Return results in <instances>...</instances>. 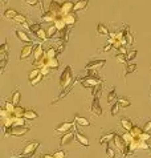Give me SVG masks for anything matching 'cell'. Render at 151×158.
I'll return each mask as SVG.
<instances>
[{"label": "cell", "instance_id": "6125c7cd", "mask_svg": "<svg viewBox=\"0 0 151 158\" xmlns=\"http://www.w3.org/2000/svg\"><path fill=\"white\" fill-rule=\"evenodd\" d=\"M37 158H44V156H40V157H37Z\"/></svg>", "mask_w": 151, "mask_h": 158}, {"label": "cell", "instance_id": "9f6ffc18", "mask_svg": "<svg viewBox=\"0 0 151 158\" xmlns=\"http://www.w3.org/2000/svg\"><path fill=\"white\" fill-rule=\"evenodd\" d=\"M117 51H118V53H122V55H127V52H129L127 48H126V45H121Z\"/></svg>", "mask_w": 151, "mask_h": 158}, {"label": "cell", "instance_id": "f35d334b", "mask_svg": "<svg viewBox=\"0 0 151 158\" xmlns=\"http://www.w3.org/2000/svg\"><path fill=\"white\" fill-rule=\"evenodd\" d=\"M119 109H121V105L118 104V101H115V102L112 105V108H110V114H112V116H117L118 112H119Z\"/></svg>", "mask_w": 151, "mask_h": 158}, {"label": "cell", "instance_id": "e575fe53", "mask_svg": "<svg viewBox=\"0 0 151 158\" xmlns=\"http://www.w3.org/2000/svg\"><path fill=\"white\" fill-rule=\"evenodd\" d=\"M40 73H41V69H40V68H35V69H32V71L29 72V74H28V81L31 82L32 80H35V78H36Z\"/></svg>", "mask_w": 151, "mask_h": 158}, {"label": "cell", "instance_id": "7bdbcfd3", "mask_svg": "<svg viewBox=\"0 0 151 158\" xmlns=\"http://www.w3.org/2000/svg\"><path fill=\"white\" fill-rule=\"evenodd\" d=\"M142 133H143V128H139V126H135L134 125V128L131 129V134L134 135V137H139Z\"/></svg>", "mask_w": 151, "mask_h": 158}, {"label": "cell", "instance_id": "6f0895ef", "mask_svg": "<svg viewBox=\"0 0 151 158\" xmlns=\"http://www.w3.org/2000/svg\"><path fill=\"white\" fill-rule=\"evenodd\" d=\"M51 71H52V69H51L49 67H44V68H41V73L44 74V76H48V74L51 73Z\"/></svg>", "mask_w": 151, "mask_h": 158}, {"label": "cell", "instance_id": "ac0fdd59", "mask_svg": "<svg viewBox=\"0 0 151 158\" xmlns=\"http://www.w3.org/2000/svg\"><path fill=\"white\" fill-rule=\"evenodd\" d=\"M56 16L52 14L49 11H44L41 15H40V20L43 21V23H52V21H55Z\"/></svg>", "mask_w": 151, "mask_h": 158}, {"label": "cell", "instance_id": "d6986e66", "mask_svg": "<svg viewBox=\"0 0 151 158\" xmlns=\"http://www.w3.org/2000/svg\"><path fill=\"white\" fill-rule=\"evenodd\" d=\"M89 6V2L88 0H78V2L74 3V8H73V12H80V11H85Z\"/></svg>", "mask_w": 151, "mask_h": 158}, {"label": "cell", "instance_id": "91938a15", "mask_svg": "<svg viewBox=\"0 0 151 158\" xmlns=\"http://www.w3.org/2000/svg\"><path fill=\"white\" fill-rule=\"evenodd\" d=\"M44 158H55V156H52V154H43Z\"/></svg>", "mask_w": 151, "mask_h": 158}, {"label": "cell", "instance_id": "f1b7e54d", "mask_svg": "<svg viewBox=\"0 0 151 158\" xmlns=\"http://www.w3.org/2000/svg\"><path fill=\"white\" fill-rule=\"evenodd\" d=\"M19 12H17L16 10H13V8H8L7 11H4V14H3V17H6V19H10V20H12L13 17H15Z\"/></svg>", "mask_w": 151, "mask_h": 158}, {"label": "cell", "instance_id": "681fc988", "mask_svg": "<svg viewBox=\"0 0 151 158\" xmlns=\"http://www.w3.org/2000/svg\"><path fill=\"white\" fill-rule=\"evenodd\" d=\"M139 138L142 139V141H147L149 142L151 139V133H150V131H143V133L139 135Z\"/></svg>", "mask_w": 151, "mask_h": 158}, {"label": "cell", "instance_id": "7dc6e473", "mask_svg": "<svg viewBox=\"0 0 151 158\" xmlns=\"http://www.w3.org/2000/svg\"><path fill=\"white\" fill-rule=\"evenodd\" d=\"M101 90H102V85H97L94 88H92V96H93V97H96V96H100Z\"/></svg>", "mask_w": 151, "mask_h": 158}, {"label": "cell", "instance_id": "6da1fadb", "mask_svg": "<svg viewBox=\"0 0 151 158\" xmlns=\"http://www.w3.org/2000/svg\"><path fill=\"white\" fill-rule=\"evenodd\" d=\"M73 81H74V76H73L72 68H70V65H66L60 76V89L65 90L66 88H69L73 84Z\"/></svg>", "mask_w": 151, "mask_h": 158}, {"label": "cell", "instance_id": "e0dca14e", "mask_svg": "<svg viewBox=\"0 0 151 158\" xmlns=\"http://www.w3.org/2000/svg\"><path fill=\"white\" fill-rule=\"evenodd\" d=\"M119 124H121V126L126 131H131V129L134 128V124H133V121L129 117H126V116H123V117L119 118Z\"/></svg>", "mask_w": 151, "mask_h": 158}, {"label": "cell", "instance_id": "d4e9b609", "mask_svg": "<svg viewBox=\"0 0 151 158\" xmlns=\"http://www.w3.org/2000/svg\"><path fill=\"white\" fill-rule=\"evenodd\" d=\"M20 97H21V93H20V90L19 89H16L13 93L11 94V101L13 102V105H16V106H19V104H20Z\"/></svg>", "mask_w": 151, "mask_h": 158}, {"label": "cell", "instance_id": "ab89813d", "mask_svg": "<svg viewBox=\"0 0 151 158\" xmlns=\"http://www.w3.org/2000/svg\"><path fill=\"white\" fill-rule=\"evenodd\" d=\"M3 106L6 108V109H7V110L10 112V113H12V114H13V112H15L16 105H13L12 101H4V105H3Z\"/></svg>", "mask_w": 151, "mask_h": 158}, {"label": "cell", "instance_id": "7c38bea8", "mask_svg": "<svg viewBox=\"0 0 151 158\" xmlns=\"http://www.w3.org/2000/svg\"><path fill=\"white\" fill-rule=\"evenodd\" d=\"M15 36H16L17 39H19V40H20L21 43L33 44L32 39H31V37L28 36V32H25V31H23V29H17V31H15Z\"/></svg>", "mask_w": 151, "mask_h": 158}, {"label": "cell", "instance_id": "4fadbf2b", "mask_svg": "<svg viewBox=\"0 0 151 158\" xmlns=\"http://www.w3.org/2000/svg\"><path fill=\"white\" fill-rule=\"evenodd\" d=\"M77 20H78V17L76 15V12H70V14L64 16V21H65L66 27H74L77 24Z\"/></svg>", "mask_w": 151, "mask_h": 158}, {"label": "cell", "instance_id": "74e56055", "mask_svg": "<svg viewBox=\"0 0 151 158\" xmlns=\"http://www.w3.org/2000/svg\"><path fill=\"white\" fill-rule=\"evenodd\" d=\"M125 40H126V45H133V44H134V36L131 35V32L129 31V28H127V31H126Z\"/></svg>", "mask_w": 151, "mask_h": 158}, {"label": "cell", "instance_id": "680465c9", "mask_svg": "<svg viewBox=\"0 0 151 158\" xmlns=\"http://www.w3.org/2000/svg\"><path fill=\"white\" fill-rule=\"evenodd\" d=\"M7 65V60H0V67H2V72H4V68Z\"/></svg>", "mask_w": 151, "mask_h": 158}, {"label": "cell", "instance_id": "ffe728a7", "mask_svg": "<svg viewBox=\"0 0 151 158\" xmlns=\"http://www.w3.org/2000/svg\"><path fill=\"white\" fill-rule=\"evenodd\" d=\"M53 24L56 25V28L59 29V31H63L66 28V24H65V21H64V16H56V19L55 21H53Z\"/></svg>", "mask_w": 151, "mask_h": 158}, {"label": "cell", "instance_id": "836d02e7", "mask_svg": "<svg viewBox=\"0 0 151 158\" xmlns=\"http://www.w3.org/2000/svg\"><path fill=\"white\" fill-rule=\"evenodd\" d=\"M117 101H118V104L121 105V108H129L131 105V101L126 97H118Z\"/></svg>", "mask_w": 151, "mask_h": 158}, {"label": "cell", "instance_id": "db71d44e", "mask_svg": "<svg viewBox=\"0 0 151 158\" xmlns=\"http://www.w3.org/2000/svg\"><path fill=\"white\" fill-rule=\"evenodd\" d=\"M4 52H8V45H7V40H4V43L0 47V53H4Z\"/></svg>", "mask_w": 151, "mask_h": 158}, {"label": "cell", "instance_id": "9a60e30c", "mask_svg": "<svg viewBox=\"0 0 151 158\" xmlns=\"http://www.w3.org/2000/svg\"><path fill=\"white\" fill-rule=\"evenodd\" d=\"M73 8H74V3L70 2V0H66V2L61 3V15L65 16L70 14V12H73Z\"/></svg>", "mask_w": 151, "mask_h": 158}, {"label": "cell", "instance_id": "bcb514c9", "mask_svg": "<svg viewBox=\"0 0 151 158\" xmlns=\"http://www.w3.org/2000/svg\"><path fill=\"white\" fill-rule=\"evenodd\" d=\"M115 59H117L119 63H122V64H126L127 63V57H126V55H122V53H117L114 56Z\"/></svg>", "mask_w": 151, "mask_h": 158}, {"label": "cell", "instance_id": "d590c367", "mask_svg": "<svg viewBox=\"0 0 151 158\" xmlns=\"http://www.w3.org/2000/svg\"><path fill=\"white\" fill-rule=\"evenodd\" d=\"M122 138H123V141L126 142V145H130L133 142V139H134L135 137L131 134V131H126V133L122 134Z\"/></svg>", "mask_w": 151, "mask_h": 158}, {"label": "cell", "instance_id": "44dd1931", "mask_svg": "<svg viewBox=\"0 0 151 158\" xmlns=\"http://www.w3.org/2000/svg\"><path fill=\"white\" fill-rule=\"evenodd\" d=\"M12 21H13L15 24H19V25H24V24L28 23V20H27V16L23 15V14H17V15L12 19Z\"/></svg>", "mask_w": 151, "mask_h": 158}, {"label": "cell", "instance_id": "60d3db41", "mask_svg": "<svg viewBox=\"0 0 151 158\" xmlns=\"http://www.w3.org/2000/svg\"><path fill=\"white\" fill-rule=\"evenodd\" d=\"M25 110H27V109H24L23 106H16L15 112H13V116H15V117H24Z\"/></svg>", "mask_w": 151, "mask_h": 158}, {"label": "cell", "instance_id": "1f68e13d", "mask_svg": "<svg viewBox=\"0 0 151 158\" xmlns=\"http://www.w3.org/2000/svg\"><path fill=\"white\" fill-rule=\"evenodd\" d=\"M141 141L142 139L139 138V137H135L134 139H133V142L129 145L130 146V149H131V152H135V150H139V146H141Z\"/></svg>", "mask_w": 151, "mask_h": 158}, {"label": "cell", "instance_id": "f6af8a7d", "mask_svg": "<svg viewBox=\"0 0 151 158\" xmlns=\"http://www.w3.org/2000/svg\"><path fill=\"white\" fill-rule=\"evenodd\" d=\"M106 156H108V158H115V150L112 148V146H109V145H106Z\"/></svg>", "mask_w": 151, "mask_h": 158}, {"label": "cell", "instance_id": "d6a6232c", "mask_svg": "<svg viewBox=\"0 0 151 158\" xmlns=\"http://www.w3.org/2000/svg\"><path fill=\"white\" fill-rule=\"evenodd\" d=\"M137 68H138V65H137L135 63H129V64H126V67H125V74H130L133 72H135Z\"/></svg>", "mask_w": 151, "mask_h": 158}, {"label": "cell", "instance_id": "f907efd6", "mask_svg": "<svg viewBox=\"0 0 151 158\" xmlns=\"http://www.w3.org/2000/svg\"><path fill=\"white\" fill-rule=\"evenodd\" d=\"M40 28H41V23L39 21V23H35V24L31 25V32H32L33 35H36V32H37Z\"/></svg>", "mask_w": 151, "mask_h": 158}, {"label": "cell", "instance_id": "b9f144b4", "mask_svg": "<svg viewBox=\"0 0 151 158\" xmlns=\"http://www.w3.org/2000/svg\"><path fill=\"white\" fill-rule=\"evenodd\" d=\"M23 125H25L24 117H15L13 118V126H23Z\"/></svg>", "mask_w": 151, "mask_h": 158}, {"label": "cell", "instance_id": "8992f818", "mask_svg": "<svg viewBox=\"0 0 151 158\" xmlns=\"http://www.w3.org/2000/svg\"><path fill=\"white\" fill-rule=\"evenodd\" d=\"M76 124H77L76 121H65V122H61V124H59L55 128V131H56V133H61V134L68 133V131L72 130V128H73Z\"/></svg>", "mask_w": 151, "mask_h": 158}, {"label": "cell", "instance_id": "30bf717a", "mask_svg": "<svg viewBox=\"0 0 151 158\" xmlns=\"http://www.w3.org/2000/svg\"><path fill=\"white\" fill-rule=\"evenodd\" d=\"M73 139H76V131L70 130V131H68V133H64L60 137V146H65V145L72 142Z\"/></svg>", "mask_w": 151, "mask_h": 158}, {"label": "cell", "instance_id": "4dcf8cb0", "mask_svg": "<svg viewBox=\"0 0 151 158\" xmlns=\"http://www.w3.org/2000/svg\"><path fill=\"white\" fill-rule=\"evenodd\" d=\"M57 55H59V51H57V48L51 47V48H48V49L45 51V56H47V57H49V59L57 57Z\"/></svg>", "mask_w": 151, "mask_h": 158}, {"label": "cell", "instance_id": "4316f807", "mask_svg": "<svg viewBox=\"0 0 151 158\" xmlns=\"http://www.w3.org/2000/svg\"><path fill=\"white\" fill-rule=\"evenodd\" d=\"M47 67H49L52 71H57V69L60 68V61H59V59H57V57H55V59H49Z\"/></svg>", "mask_w": 151, "mask_h": 158}, {"label": "cell", "instance_id": "277c9868", "mask_svg": "<svg viewBox=\"0 0 151 158\" xmlns=\"http://www.w3.org/2000/svg\"><path fill=\"white\" fill-rule=\"evenodd\" d=\"M89 110L93 116H97L100 117L102 116V108H101V104H100V96H96V97H93V101H92V105L90 108H89Z\"/></svg>", "mask_w": 151, "mask_h": 158}, {"label": "cell", "instance_id": "816d5d0a", "mask_svg": "<svg viewBox=\"0 0 151 158\" xmlns=\"http://www.w3.org/2000/svg\"><path fill=\"white\" fill-rule=\"evenodd\" d=\"M53 156H55V158H65L66 157V152L61 149V150H57V152L53 153Z\"/></svg>", "mask_w": 151, "mask_h": 158}, {"label": "cell", "instance_id": "83f0119b", "mask_svg": "<svg viewBox=\"0 0 151 158\" xmlns=\"http://www.w3.org/2000/svg\"><path fill=\"white\" fill-rule=\"evenodd\" d=\"M24 118L25 120H36V118H39V114L32 109H27L24 113Z\"/></svg>", "mask_w": 151, "mask_h": 158}, {"label": "cell", "instance_id": "ee69618b", "mask_svg": "<svg viewBox=\"0 0 151 158\" xmlns=\"http://www.w3.org/2000/svg\"><path fill=\"white\" fill-rule=\"evenodd\" d=\"M137 53H138V51L137 49H130L127 52V55H126V57H127V61H133L135 57H137Z\"/></svg>", "mask_w": 151, "mask_h": 158}, {"label": "cell", "instance_id": "484cf974", "mask_svg": "<svg viewBox=\"0 0 151 158\" xmlns=\"http://www.w3.org/2000/svg\"><path fill=\"white\" fill-rule=\"evenodd\" d=\"M35 36H36V37L39 39V40H41V41H47V40H49V39H48V35H47V31L44 29L43 27L37 31Z\"/></svg>", "mask_w": 151, "mask_h": 158}, {"label": "cell", "instance_id": "cb8c5ba5", "mask_svg": "<svg viewBox=\"0 0 151 158\" xmlns=\"http://www.w3.org/2000/svg\"><path fill=\"white\" fill-rule=\"evenodd\" d=\"M117 100V89L113 86L112 89H110V92L108 94H106V101H108L109 104H113V101Z\"/></svg>", "mask_w": 151, "mask_h": 158}, {"label": "cell", "instance_id": "ba28073f", "mask_svg": "<svg viewBox=\"0 0 151 158\" xmlns=\"http://www.w3.org/2000/svg\"><path fill=\"white\" fill-rule=\"evenodd\" d=\"M106 64L105 60H90L89 63L85 65V69H88V71H100L101 68H104Z\"/></svg>", "mask_w": 151, "mask_h": 158}, {"label": "cell", "instance_id": "8fae6325", "mask_svg": "<svg viewBox=\"0 0 151 158\" xmlns=\"http://www.w3.org/2000/svg\"><path fill=\"white\" fill-rule=\"evenodd\" d=\"M115 135H117V131H115V130H110V131H108V133L102 134L100 137V143L102 145V146H106V145H108L110 141H113Z\"/></svg>", "mask_w": 151, "mask_h": 158}, {"label": "cell", "instance_id": "9c48e42d", "mask_svg": "<svg viewBox=\"0 0 151 158\" xmlns=\"http://www.w3.org/2000/svg\"><path fill=\"white\" fill-rule=\"evenodd\" d=\"M44 55H45V51H44V48H43V44L41 43L35 44V49H33V64L37 63L39 60H41L44 57Z\"/></svg>", "mask_w": 151, "mask_h": 158}, {"label": "cell", "instance_id": "8d00e7d4", "mask_svg": "<svg viewBox=\"0 0 151 158\" xmlns=\"http://www.w3.org/2000/svg\"><path fill=\"white\" fill-rule=\"evenodd\" d=\"M113 48H114V45H113V44L108 41V43H106L104 47H101V48H100V49H98V52H100V53H102V52H104V53H108V52H110V51L113 49Z\"/></svg>", "mask_w": 151, "mask_h": 158}, {"label": "cell", "instance_id": "52a82bcc", "mask_svg": "<svg viewBox=\"0 0 151 158\" xmlns=\"http://www.w3.org/2000/svg\"><path fill=\"white\" fill-rule=\"evenodd\" d=\"M31 126L29 125H23V126H12L11 129V135L12 137H21L25 135L27 133H29Z\"/></svg>", "mask_w": 151, "mask_h": 158}, {"label": "cell", "instance_id": "e7e4bbea", "mask_svg": "<svg viewBox=\"0 0 151 158\" xmlns=\"http://www.w3.org/2000/svg\"><path fill=\"white\" fill-rule=\"evenodd\" d=\"M150 152H151V148H150Z\"/></svg>", "mask_w": 151, "mask_h": 158}, {"label": "cell", "instance_id": "5bb4252c", "mask_svg": "<svg viewBox=\"0 0 151 158\" xmlns=\"http://www.w3.org/2000/svg\"><path fill=\"white\" fill-rule=\"evenodd\" d=\"M48 11L52 12L55 16H60L61 15V3L56 2V0H52V2L49 3V8H48Z\"/></svg>", "mask_w": 151, "mask_h": 158}, {"label": "cell", "instance_id": "5b68a950", "mask_svg": "<svg viewBox=\"0 0 151 158\" xmlns=\"http://www.w3.org/2000/svg\"><path fill=\"white\" fill-rule=\"evenodd\" d=\"M33 49H35V44H25V45L21 48L20 55H19V61H24L28 57L33 55Z\"/></svg>", "mask_w": 151, "mask_h": 158}, {"label": "cell", "instance_id": "2e32d148", "mask_svg": "<svg viewBox=\"0 0 151 158\" xmlns=\"http://www.w3.org/2000/svg\"><path fill=\"white\" fill-rule=\"evenodd\" d=\"M76 141H77L80 145H82V146H85V148H89V145H90L89 138L85 134H82L80 130H76Z\"/></svg>", "mask_w": 151, "mask_h": 158}, {"label": "cell", "instance_id": "f546056e", "mask_svg": "<svg viewBox=\"0 0 151 158\" xmlns=\"http://www.w3.org/2000/svg\"><path fill=\"white\" fill-rule=\"evenodd\" d=\"M59 32V29L56 28V25L55 24H51L49 27H48V29H47V35H48V39H53L56 36V33Z\"/></svg>", "mask_w": 151, "mask_h": 158}, {"label": "cell", "instance_id": "94428289", "mask_svg": "<svg viewBox=\"0 0 151 158\" xmlns=\"http://www.w3.org/2000/svg\"><path fill=\"white\" fill-rule=\"evenodd\" d=\"M7 3H8V0H2V4H3V6H6Z\"/></svg>", "mask_w": 151, "mask_h": 158}, {"label": "cell", "instance_id": "f5cc1de1", "mask_svg": "<svg viewBox=\"0 0 151 158\" xmlns=\"http://www.w3.org/2000/svg\"><path fill=\"white\" fill-rule=\"evenodd\" d=\"M27 6H29V7H36L37 4L40 3V0H24Z\"/></svg>", "mask_w": 151, "mask_h": 158}, {"label": "cell", "instance_id": "7402d4cb", "mask_svg": "<svg viewBox=\"0 0 151 158\" xmlns=\"http://www.w3.org/2000/svg\"><path fill=\"white\" fill-rule=\"evenodd\" d=\"M110 32H109V28L106 27L105 24H102V23H100L98 25H97V35L98 36H108Z\"/></svg>", "mask_w": 151, "mask_h": 158}, {"label": "cell", "instance_id": "3957f363", "mask_svg": "<svg viewBox=\"0 0 151 158\" xmlns=\"http://www.w3.org/2000/svg\"><path fill=\"white\" fill-rule=\"evenodd\" d=\"M40 146V142L39 141H32V142H28L25 146L21 149V153L19 154L20 158H32L35 156V153L39 149Z\"/></svg>", "mask_w": 151, "mask_h": 158}, {"label": "cell", "instance_id": "11a10c76", "mask_svg": "<svg viewBox=\"0 0 151 158\" xmlns=\"http://www.w3.org/2000/svg\"><path fill=\"white\" fill-rule=\"evenodd\" d=\"M142 128H143V131H151V120H149Z\"/></svg>", "mask_w": 151, "mask_h": 158}, {"label": "cell", "instance_id": "603a6c76", "mask_svg": "<svg viewBox=\"0 0 151 158\" xmlns=\"http://www.w3.org/2000/svg\"><path fill=\"white\" fill-rule=\"evenodd\" d=\"M74 121L77 122L80 126H90V125H92V124H90V121H89L88 118L81 117V116H78V114H76V116H74Z\"/></svg>", "mask_w": 151, "mask_h": 158}, {"label": "cell", "instance_id": "7a4b0ae2", "mask_svg": "<svg viewBox=\"0 0 151 158\" xmlns=\"http://www.w3.org/2000/svg\"><path fill=\"white\" fill-rule=\"evenodd\" d=\"M78 81H80V84H81L82 88H94L97 85L104 84V78L100 77L97 73L89 74V76H85V77H80Z\"/></svg>", "mask_w": 151, "mask_h": 158}, {"label": "cell", "instance_id": "c3c4849f", "mask_svg": "<svg viewBox=\"0 0 151 158\" xmlns=\"http://www.w3.org/2000/svg\"><path fill=\"white\" fill-rule=\"evenodd\" d=\"M43 77H44V74H43V73H40L39 76H37L36 78H35V80H32V81L29 82V85H31V86H36V85L39 84V82L43 80Z\"/></svg>", "mask_w": 151, "mask_h": 158}, {"label": "cell", "instance_id": "be15d7a7", "mask_svg": "<svg viewBox=\"0 0 151 158\" xmlns=\"http://www.w3.org/2000/svg\"><path fill=\"white\" fill-rule=\"evenodd\" d=\"M40 2H44V0H40Z\"/></svg>", "mask_w": 151, "mask_h": 158}]
</instances>
